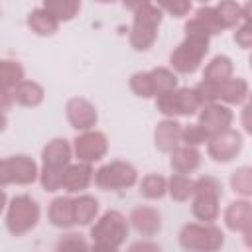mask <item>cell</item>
Segmentation results:
<instances>
[{
    "label": "cell",
    "mask_w": 252,
    "mask_h": 252,
    "mask_svg": "<svg viewBox=\"0 0 252 252\" xmlns=\"http://www.w3.org/2000/svg\"><path fill=\"white\" fill-rule=\"evenodd\" d=\"M134 181V171L128 165H108L98 171V183L102 187H116V185H128Z\"/></svg>",
    "instance_id": "1"
},
{
    "label": "cell",
    "mask_w": 252,
    "mask_h": 252,
    "mask_svg": "<svg viewBox=\"0 0 252 252\" xmlns=\"http://www.w3.org/2000/svg\"><path fill=\"white\" fill-rule=\"evenodd\" d=\"M77 152H79L85 159H96V158L104 152L102 136H98V134L83 136L81 140H77Z\"/></svg>",
    "instance_id": "2"
},
{
    "label": "cell",
    "mask_w": 252,
    "mask_h": 252,
    "mask_svg": "<svg viewBox=\"0 0 252 252\" xmlns=\"http://www.w3.org/2000/svg\"><path fill=\"white\" fill-rule=\"evenodd\" d=\"M79 108H81V112H79V110H73V108L69 106V118H71V122L75 124V128H87V126L93 124V120L96 118V116H94V110H93L87 102H83V100H79Z\"/></svg>",
    "instance_id": "3"
},
{
    "label": "cell",
    "mask_w": 252,
    "mask_h": 252,
    "mask_svg": "<svg viewBox=\"0 0 252 252\" xmlns=\"http://www.w3.org/2000/svg\"><path fill=\"white\" fill-rule=\"evenodd\" d=\"M148 191V195L152 197H159L163 193V179L161 177H148L146 183H144V193Z\"/></svg>",
    "instance_id": "4"
},
{
    "label": "cell",
    "mask_w": 252,
    "mask_h": 252,
    "mask_svg": "<svg viewBox=\"0 0 252 252\" xmlns=\"http://www.w3.org/2000/svg\"><path fill=\"white\" fill-rule=\"evenodd\" d=\"M14 205H16V207H14V209H12V213H18V215H20V217H24V215H26V213H24V211H22V203H20V199H18V201H14ZM32 211H37V209H35V205H33V203H30V205H28V213H30V217H28V220H30V222H32V224H33V222H35V215H33V219H32Z\"/></svg>",
    "instance_id": "5"
}]
</instances>
